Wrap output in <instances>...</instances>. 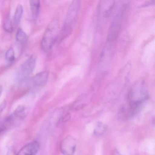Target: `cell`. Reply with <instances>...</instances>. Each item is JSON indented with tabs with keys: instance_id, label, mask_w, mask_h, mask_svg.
<instances>
[{
	"instance_id": "30bf717a",
	"label": "cell",
	"mask_w": 155,
	"mask_h": 155,
	"mask_svg": "<svg viewBox=\"0 0 155 155\" xmlns=\"http://www.w3.org/2000/svg\"><path fill=\"white\" fill-rule=\"evenodd\" d=\"M115 5L114 1H105L101 2V12L103 18H107L110 15Z\"/></svg>"
},
{
	"instance_id": "9c48e42d",
	"label": "cell",
	"mask_w": 155,
	"mask_h": 155,
	"mask_svg": "<svg viewBox=\"0 0 155 155\" xmlns=\"http://www.w3.org/2000/svg\"><path fill=\"white\" fill-rule=\"evenodd\" d=\"M114 42L107 41L101 54V62H107L112 56L114 51Z\"/></svg>"
},
{
	"instance_id": "8fae6325",
	"label": "cell",
	"mask_w": 155,
	"mask_h": 155,
	"mask_svg": "<svg viewBox=\"0 0 155 155\" xmlns=\"http://www.w3.org/2000/svg\"><path fill=\"white\" fill-rule=\"evenodd\" d=\"M31 14L33 18L36 19L39 15L40 8V2L38 0H33L30 1Z\"/></svg>"
},
{
	"instance_id": "5b68a950",
	"label": "cell",
	"mask_w": 155,
	"mask_h": 155,
	"mask_svg": "<svg viewBox=\"0 0 155 155\" xmlns=\"http://www.w3.org/2000/svg\"><path fill=\"white\" fill-rule=\"evenodd\" d=\"M36 64V57L32 55L19 68L16 77L17 81L22 82L27 80L34 71Z\"/></svg>"
},
{
	"instance_id": "7c38bea8",
	"label": "cell",
	"mask_w": 155,
	"mask_h": 155,
	"mask_svg": "<svg viewBox=\"0 0 155 155\" xmlns=\"http://www.w3.org/2000/svg\"><path fill=\"white\" fill-rule=\"evenodd\" d=\"M28 110L23 106H20L16 109L14 113V115L18 120H22L27 117Z\"/></svg>"
},
{
	"instance_id": "4fadbf2b",
	"label": "cell",
	"mask_w": 155,
	"mask_h": 155,
	"mask_svg": "<svg viewBox=\"0 0 155 155\" xmlns=\"http://www.w3.org/2000/svg\"><path fill=\"white\" fill-rule=\"evenodd\" d=\"M23 12V7L21 5H18L15 11L13 18V21L15 25H18L20 22Z\"/></svg>"
},
{
	"instance_id": "8992f818",
	"label": "cell",
	"mask_w": 155,
	"mask_h": 155,
	"mask_svg": "<svg viewBox=\"0 0 155 155\" xmlns=\"http://www.w3.org/2000/svg\"><path fill=\"white\" fill-rule=\"evenodd\" d=\"M76 147V140L71 136H68L61 141L60 150L64 155H74Z\"/></svg>"
},
{
	"instance_id": "2e32d148",
	"label": "cell",
	"mask_w": 155,
	"mask_h": 155,
	"mask_svg": "<svg viewBox=\"0 0 155 155\" xmlns=\"http://www.w3.org/2000/svg\"><path fill=\"white\" fill-rule=\"evenodd\" d=\"M5 57H6V60L8 62H10V63L14 62V61L15 60V51H14L13 48H10L7 51Z\"/></svg>"
},
{
	"instance_id": "5bb4252c",
	"label": "cell",
	"mask_w": 155,
	"mask_h": 155,
	"mask_svg": "<svg viewBox=\"0 0 155 155\" xmlns=\"http://www.w3.org/2000/svg\"><path fill=\"white\" fill-rule=\"evenodd\" d=\"M16 39L21 44H25L28 40V36L26 32L20 28L18 30L16 34Z\"/></svg>"
},
{
	"instance_id": "e0dca14e",
	"label": "cell",
	"mask_w": 155,
	"mask_h": 155,
	"mask_svg": "<svg viewBox=\"0 0 155 155\" xmlns=\"http://www.w3.org/2000/svg\"><path fill=\"white\" fill-rule=\"evenodd\" d=\"M4 28L7 32H10V33L12 32L13 31L12 23L9 16L7 17L4 21Z\"/></svg>"
},
{
	"instance_id": "d6986e66",
	"label": "cell",
	"mask_w": 155,
	"mask_h": 155,
	"mask_svg": "<svg viewBox=\"0 0 155 155\" xmlns=\"http://www.w3.org/2000/svg\"><path fill=\"white\" fill-rule=\"evenodd\" d=\"M2 86L0 85V96H1L2 93Z\"/></svg>"
},
{
	"instance_id": "6da1fadb",
	"label": "cell",
	"mask_w": 155,
	"mask_h": 155,
	"mask_svg": "<svg viewBox=\"0 0 155 155\" xmlns=\"http://www.w3.org/2000/svg\"><path fill=\"white\" fill-rule=\"evenodd\" d=\"M148 97V91L145 82L142 80L136 81L130 89L128 96L130 113L136 112Z\"/></svg>"
},
{
	"instance_id": "277c9868",
	"label": "cell",
	"mask_w": 155,
	"mask_h": 155,
	"mask_svg": "<svg viewBox=\"0 0 155 155\" xmlns=\"http://www.w3.org/2000/svg\"><path fill=\"white\" fill-rule=\"evenodd\" d=\"M127 6V3H123L119 8L111 21L108 35V41L114 42L117 39L121 28Z\"/></svg>"
},
{
	"instance_id": "ac0fdd59",
	"label": "cell",
	"mask_w": 155,
	"mask_h": 155,
	"mask_svg": "<svg viewBox=\"0 0 155 155\" xmlns=\"http://www.w3.org/2000/svg\"><path fill=\"white\" fill-rule=\"evenodd\" d=\"M111 155H122V154H120L117 150L115 149L111 153Z\"/></svg>"
},
{
	"instance_id": "7a4b0ae2",
	"label": "cell",
	"mask_w": 155,
	"mask_h": 155,
	"mask_svg": "<svg viewBox=\"0 0 155 155\" xmlns=\"http://www.w3.org/2000/svg\"><path fill=\"white\" fill-rule=\"evenodd\" d=\"M80 7L79 1H74L70 5L64 25L59 34L60 40H63L72 33L74 24L78 18Z\"/></svg>"
},
{
	"instance_id": "ba28073f",
	"label": "cell",
	"mask_w": 155,
	"mask_h": 155,
	"mask_svg": "<svg viewBox=\"0 0 155 155\" xmlns=\"http://www.w3.org/2000/svg\"><path fill=\"white\" fill-rule=\"evenodd\" d=\"M39 148V143L34 140L21 148L17 155H36Z\"/></svg>"
},
{
	"instance_id": "52a82bcc",
	"label": "cell",
	"mask_w": 155,
	"mask_h": 155,
	"mask_svg": "<svg viewBox=\"0 0 155 155\" xmlns=\"http://www.w3.org/2000/svg\"><path fill=\"white\" fill-rule=\"evenodd\" d=\"M49 73L48 71H44L36 74L31 79L30 83L34 87H41L47 83Z\"/></svg>"
},
{
	"instance_id": "9a60e30c",
	"label": "cell",
	"mask_w": 155,
	"mask_h": 155,
	"mask_svg": "<svg viewBox=\"0 0 155 155\" xmlns=\"http://www.w3.org/2000/svg\"><path fill=\"white\" fill-rule=\"evenodd\" d=\"M107 130L106 126L101 122H98L94 129V133L97 135H102Z\"/></svg>"
},
{
	"instance_id": "3957f363",
	"label": "cell",
	"mask_w": 155,
	"mask_h": 155,
	"mask_svg": "<svg viewBox=\"0 0 155 155\" xmlns=\"http://www.w3.org/2000/svg\"><path fill=\"white\" fill-rule=\"evenodd\" d=\"M59 32L58 22L53 20L45 31L41 40V47L43 51H48L51 49L58 38Z\"/></svg>"
}]
</instances>
